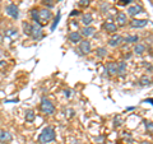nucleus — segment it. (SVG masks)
Returning a JSON list of instances; mask_svg holds the SVG:
<instances>
[{
  "instance_id": "1",
  "label": "nucleus",
  "mask_w": 153,
  "mask_h": 144,
  "mask_svg": "<svg viewBox=\"0 0 153 144\" xmlns=\"http://www.w3.org/2000/svg\"><path fill=\"white\" fill-rule=\"evenodd\" d=\"M56 139V133L55 129L51 126H46L44 130L41 131V134L38 135V143L40 144H49L51 142H54Z\"/></svg>"
},
{
  "instance_id": "2",
  "label": "nucleus",
  "mask_w": 153,
  "mask_h": 144,
  "mask_svg": "<svg viewBox=\"0 0 153 144\" xmlns=\"http://www.w3.org/2000/svg\"><path fill=\"white\" fill-rule=\"evenodd\" d=\"M40 111L44 115L50 116V115H52L55 112V106H54V103H52L49 98L42 97L41 101H40Z\"/></svg>"
},
{
  "instance_id": "3",
  "label": "nucleus",
  "mask_w": 153,
  "mask_h": 144,
  "mask_svg": "<svg viewBox=\"0 0 153 144\" xmlns=\"http://www.w3.org/2000/svg\"><path fill=\"white\" fill-rule=\"evenodd\" d=\"M31 37L33 41H40L44 37V30H42V24H40L38 22H33L32 23V32H31Z\"/></svg>"
},
{
  "instance_id": "4",
  "label": "nucleus",
  "mask_w": 153,
  "mask_h": 144,
  "mask_svg": "<svg viewBox=\"0 0 153 144\" xmlns=\"http://www.w3.org/2000/svg\"><path fill=\"white\" fill-rule=\"evenodd\" d=\"M38 18H40V21H38L40 24H46V23H49L50 19L52 18V13L49 8L40 9V10H38Z\"/></svg>"
},
{
  "instance_id": "5",
  "label": "nucleus",
  "mask_w": 153,
  "mask_h": 144,
  "mask_svg": "<svg viewBox=\"0 0 153 144\" xmlns=\"http://www.w3.org/2000/svg\"><path fill=\"white\" fill-rule=\"evenodd\" d=\"M92 52V45H91V41L88 38H84L79 42V54L84 56V55H88Z\"/></svg>"
},
{
  "instance_id": "6",
  "label": "nucleus",
  "mask_w": 153,
  "mask_h": 144,
  "mask_svg": "<svg viewBox=\"0 0 153 144\" xmlns=\"http://www.w3.org/2000/svg\"><path fill=\"white\" fill-rule=\"evenodd\" d=\"M103 76H107L110 78L111 75H116L117 74V63H115V61H110V63L106 64L105 66V71H103Z\"/></svg>"
},
{
  "instance_id": "7",
  "label": "nucleus",
  "mask_w": 153,
  "mask_h": 144,
  "mask_svg": "<svg viewBox=\"0 0 153 144\" xmlns=\"http://www.w3.org/2000/svg\"><path fill=\"white\" fill-rule=\"evenodd\" d=\"M115 22L117 27H125L128 24V16L124 12H119L115 16Z\"/></svg>"
},
{
  "instance_id": "8",
  "label": "nucleus",
  "mask_w": 153,
  "mask_h": 144,
  "mask_svg": "<svg viewBox=\"0 0 153 144\" xmlns=\"http://www.w3.org/2000/svg\"><path fill=\"white\" fill-rule=\"evenodd\" d=\"M5 12L9 17H12L13 19H18L19 18V8L16 4H9L5 8Z\"/></svg>"
},
{
  "instance_id": "9",
  "label": "nucleus",
  "mask_w": 153,
  "mask_h": 144,
  "mask_svg": "<svg viewBox=\"0 0 153 144\" xmlns=\"http://www.w3.org/2000/svg\"><path fill=\"white\" fill-rule=\"evenodd\" d=\"M102 28H103V31L108 33V35H115V33L117 32V26H116V23H114V22H105L103 24H102Z\"/></svg>"
},
{
  "instance_id": "10",
  "label": "nucleus",
  "mask_w": 153,
  "mask_h": 144,
  "mask_svg": "<svg viewBox=\"0 0 153 144\" xmlns=\"http://www.w3.org/2000/svg\"><path fill=\"white\" fill-rule=\"evenodd\" d=\"M148 24V19H131L129 22V27L130 28H144Z\"/></svg>"
},
{
  "instance_id": "11",
  "label": "nucleus",
  "mask_w": 153,
  "mask_h": 144,
  "mask_svg": "<svg viewBox=\"0 0 153 144\" xmlns=\"http://www.w3.org/2000/svg\"><path fill=\"white\" fill-rule=\"evenodd\" d=\"M107 44H108V46H111V47H117V46H120L121 44H124V37L115 33V35L108 40Z\"/></svg>"
},
{
  "instance_id": "12",
  "label": "nucleus",
  "mask_w": 153,
  "mask_h": 144,
  "mask_svg": "<svg viewBox=\"0 0 153 144\" xmlns=\"http://www.w3.org/2000/svg\"><path fill=\"white\" fill-rule=\"evenodd\" d=\"M128 73V65H126V61L125 60H121L117 63V76H120V78H124V76L126 75Z\"/></svg>"
},
{
  "instance_id": "13",
  "label": "nucleus",
  "mask_w": 153,
  "mask_h": 144,
  "mask_svg": "<svg viewBox=\"0 0 153 144\" xmlns=\"http://www.w3.org/2000/svg\"><path fill=\"white\" fill-rule=\"evenodd\" d=\"M68 40L71 44H79V42L83 40V37L80 35V31H73L68 35Z\"/></svg>"
},
{
  "instance_id": "14",
  "label": "nucleus",
  "mask_w": 153,
  "mask_h": 144,
  "mask_svg": "<svg viewBox=\"0 0 153 144\" xmlns=\"http://www.w3.org/2000/svg\"><path fill=\"white\" fill-rule=\"evenodd\" d=\"M96 31H97V30H96L94 27L87 26V27H83L82 30H80V35H82V37H84V38H89V37L94 36Z\"/></svg>"
},
{
  "instance_id": "15",
  "label": "nucleus",
  "mask_w": 153,
  "mask_h": 144,
  "mask_svg": "<svg viewBox=\"0 0 153 144\" xmlns=\"http://www.w3.org/2000/svg\"><path fill=\"white\" fill-rule=\"evenodd\" d=\"M143 12H144L143 7L142 5H138V4H135V5H130V7L128 8V14L130 17H135L139 13H143Z\"/></svg>"
},
{
  "instance_id": "16",
  "label": "nucleus",
  "mask_w": 153,
  "mask_h": 144,
  "mask_svg": "<svg viewBox=\"0 0 153 144\" xmlns=\"http://www.w3.org/2000/svg\"><path fill=\"white\" fill-rule=\"evenodd\" d=\"M80 22L83 23V26H84V27L91 26V23L93 22L92 14H91V13H84V14H82V17H80Z\"/></svg>"
},
{
  "instance_id": "17",
  "label": "nucleus",
  "mask_w": 153,
  "mask_h": 144,
  "mask_svg": "<svg viewBox=\"0 0 153 144\" xmlns=\"http://www.w3.org/2000/svg\"><path fill=\"white\" fill-rule=\"evenodd\" d=\"M25 119H26L27 122H33V121H35V119H36V112H35V110H32V108L26 110V112H25Z\"/></svg>"
},
{
  "instance_id": "18",
  "label": "nucleus",
  "mask_w": 153,
  "mask_h": 144,
  "mask_svg": "<svg viewBox=\"0 0 153 144\" xmlns=\"http://www.w3.org/2000/svg\"><path fill=\"white\" fill-rule=\"evenodd\" d=\"M13 140V135L9 131H1L0 133V143H9Z\"/></svg>"
},
{
  "instance_id": "19",
  "label": "nucleus",
  "mask_w": 153,
  "mask_h": 144,
  "mask_svg": "<svg viewBox=\"0 0 153 144\" xmlns=\"http://www.w3.org/2000/svg\"><path fill=\"white\" fill-rule=\"evenodd\" d=\"M146 45L144 44H135L134 45V49H133V52L135 55H143L146 52Z\"/></svg>"
},
{
  "instance_id": "20",
  "label": "nucleus",
  "mask_w": 153,
  "mask_h": 144,
  "mask_svg": "<svg viewBox=\"0 0 153 144\" xmlns=\"http://www.w3.org/2000/svg\"><path fill=\"white\" fill-rule=\"evenodd\" d=\"M138 41H139V36L137 35H130V36L124 37V44H138Z\"/></svg>"
},
{
  "instance_id": "21",
  "label": "nucleus",
  "mask_w": 153,
  "mask_h": 144,
  "mask_svg": "<svg viewBox=\"0 0 153 144\" xmlns=\"http://www.w3.org/2000/svg\"><path fill=\"white\" fill-rule=\"evenodd\" d=\"M151 84H152V79L148 75L140 76V79H139V85L140 87H148V85H151Z\"/></svg>"
},
{
  "instance_id": "22",
  "label": "nucleus",
  "mask_w": 153,
  "mask_h": 144,
  "mask_svg": "<svg viewBox=\"0 0 153 144\" xmlns=\"http://www.w3.org/2000/svg\"><path fill=\"white\" fill-rule=\"evenodd\" d=\"M108 54V51L106 47H98L97 50H96V56L100 57V59H103V57H106Z\"/></svg>"
},
{
  "instance_id": "23",
  "label": "nucleus",
  "mask_w": 153,
  "mask_h": 144,
  "mask_svg": "<svg viewBox=\"0 0 153 144\" xmlns=\"http://www.w3.org/2000/svg\"><path fill=\"white\" fill-rule=\"evenodd\" d=\"M22 28H23V33H25L26 36H31V32H32V23L23 22Z\"/></svg>"
},
{
  "instance_id": "24",
  "label": "nucleus",
  "mask_w": 153,
  "mask_h": 144,
  "mask_svg": "<svg viewBox=\"0 0 153 144\" xmlns=\"http://www.w3.org/2000/svg\"><path fill=\"white\" fill-rule=\"evenodd\" d=\"M17 36H18L17 28H9L8 31H5V37L8 38H17Z\"/></svg>"
},
{
  "instance_id": "25",
  "label": "nucleus",
  "mask_w": 153,
  "mask_h": 144,
  "mask_svg": "<svg viewBox=\"0 0 153 144\" xmlns=\"http://www.w3.org/2000/svg\"><path fill=\"white\" fill-rule=\"evenodd\" d=\"M112 124H114V128H115V129H116V128H120V126L123 125V117L120 116V115H116V116L114 117Z\"/></svg>"
},
{
  "instance_id": "26",
  "label": "nucleus",
  "mask_w": 153,
  "mask_h": 144,
  "mask_svg": "<svg viewBox=\"0 0 153 144\" xmlns=\"http://www.w3.org/2000/svg\"><path fill=\"white\" fill-rule=\"evenodd\" d=\"M60 18H61V13L57 12V16L55 17L54 22H52V24H51V31H55V28L57 27V24H59V22H60Z\"/></svg>"
},
{
  "instance_id": "27",
  "label": "nucleus",
  "mask_w": 153,
  "mask_h": 144,
  "mask_svg": "<svg viewBox=\"0 0 153 144\" xmlns=\"http://www.w3.org/2000/svg\"><path fill=\"white\" fill-rule=\"evenodd\" d=\"M31 18H32L33 22H38V21H40V18H38V9H36V8L32 9V10H31Z\"/></svg>"
},
{
  "instance_id": "28",
  "label": "nucleus",
  "mask_w": 153,
  "mask_h": 144,
  "mask_svg": "<svg viewBox=\"0 0 153 144\" xmlns=\"http://www.w3.org/2000/svg\"><path fill=\"white\" fill-rule=\"evenodd\" d=\"M144 125H146V129H147L148 134L153 135V122L152 121H144Z\"/></svg>"
},
{
  "instance_id": "29",
  "label": "nucleus",
  "mask_w": 153,
  "mask_h": 144,
  "mask_svg": "<svg viewBox=\"0 0 153 144\" xmlns=\"http://www.w3.org/2000/svg\"><path fill=\"white\" fill-rule=\"evenodd\" d=\"M100 10H101L102 13H107V12L110 10V4L106 3V1H103V3L101 4V7H100Z\"/></svg>"
},
{
  "instance_id": "30",
  "label": "nucleus",
  "mask_w": 153,
  "mask_h": 144,
  "mask_svg": "<svg viewBox=\"0 0 153 144\" xmlns=\"http://www.w3.org/2000/svg\"><path fill=\"white\" fill-rule=\"evenodd\" d=\"M89 1H91V0H79V1H78V5L85 8V7L89 5Z\"/></svg>"
},
{
  "instance_id": "31",
  "label": "nucleus",
  "mask_w": 153,
  "mask_h": 144,
  "mask_svg": "<svg viewBox=\"0 0 153 144\" xmlns=\"http://www.w3.org/2000/svg\"><path fill=\"white\" fill-rule=\"evenodd\" d=\"M123 137H124V139H125V140H128L129 143L133 142V137H131L129 133H123Z\"/></svg>"
},
{
  "instance_id": "32",
  "label": "nucleus",
  "mask_w": 153,
  "mask_h": 144,
  "mask_svg": "<svg viewBox=\"0 0 153 144\" xmlns=\"http://www.w3.org/2000/svg\"><path fill=\"white\" fill-rule=\"evenodd\" d=\"M133 0H119L117 4L119 5H128V4H130Z\"/></svg>"
},
{
  "instance_id": "33",
  "label": "nucleus",
  "mask_w": 153,
  "mask_h": 144,
  "mask_svg": "<svg viewBox=\"0 0 153 144\" xmlns=\"http://www.w3.org/2000/svg\"><path fill=\"white\" fill-rule=\"evenodd\" d=\"M42 4H44V5H46V4H47V7H49V8H51L52 5H54V3H51V0H44Z\"/></svg>"
},
{
  "instance_id": "34",
  "label": "nucleus",
  "mask_w": 153,
  "mask_h": 144,
  "mask_svg": "<svg viewBox=\"0 0 153 144\" xmlns=\"http://www.w3.org/2000/svg\"><path fill=\"white\" fill-rule=\"evenodd\" d=\"M146 70L148 73H153V64H148V66H146Z\"/></svg>"
},
{
  "instance_id": "35",
  "label": "nucleus",
  "mask_w": 153,
  "mask_h": 144,
  "mask_svg": "<svg viewBox=\"0 0 153 144\" xmlns=\"http://www.w3.org/2000/svg\"><path fill=\"white\" fill-rule=\"evenodd\" d=\"M64 96L69 98L70 96H71V91H70V89H64Z\"/></svg>"
},
{
  "instance_id": "36",
  "label": "nucleus",
  "mask_w": 153,
  "mask_h": 144,
  "mask_svg": "<svg viewBox=\"0 0 153 144\" xmlns=\"http://www.w3.org/2000/svg\"><path fill=\"white\" fill-rule=\"evenodd\" d=\"M131 56H133L131 52H128V54L124 55V59H125V60H129V59H131Z\"/></svg>"
},
{
  "instance_id": "37",
  "label": "nucleus",
  "mask_w": 153,
  "mask_h": 144,
  "mask_svg": "<svg viewBox=\"0 0 153 144\" xmlns=\"http://www.w3.org/2000/svg\"><path fill=\"white\" fill-rule=\"evenodd\" d=\"M78 14H79V10H75V9H74V10H71V13H70V17L78 16Z\"/></svg>"
},
{
  "instance_id": "38",
  "label": "nucleus",
  "mask_w": 153,
  "mask_h": 144,
  "mask_svg": "<svg viewBox=\"0 0 153 144\" xmlns=\"http://www.w3.org/2000/svg\"><path fill=\"white\" fill-rule=\"evenodd\" d=\"M143 102H148V103H151V105H153V98H148V99H144Z\"/></svg>"
},
{
  "instance_id": "39",
  "label": "nucleus",
  "mask_w": 153,
  "mask_h": 144,
  "mask_svg": "<svg viewBox=\"0 0 153 144\" xmlns=\"http://www.w3.org/2000/svg\"><path fill=\"white\" fill-rule=\"evenodd\" d=\"M133 110H135L134 106H130V107H126V111H133Z\"/></svg>"
},
{
  "instance_id": "40",
  "label": "nucleus",
  "mask_w": 153,
  "mask_h": 144,
  "mask_svg": "<svg viewBox=\"0 0 153 144\" xmlns=\"http://www.w3.org/2000/svg\"><path fill=\"white\" fill-rule=\"evenodd\" d=\"M5 65V61H0V68H1V66H4Z\"/></svg>"
},
{
  "instance_id": "41",
  "label": "nucleus",
  "mask_w": 153,
  "mask_h": 144,
  "mask_svg": "<svg viewBox=\"0 0 153 144\" xmlns=\"http://www.w3.org/2000/svg\"><path fill=\"white\" fill-rule=\"evenodd\" d=\"M142 144H152V143H149V142H143Z\"/></svg>"
},
{
  "instance_id": "42",
  "label": "nucleus",
  "mask_w": 153,
  "mask_h": 144,
  "mask_svg": "<svg viewBox=\"0 0 153 144\" xmlns=\"http://www.w3.org/2000/svg\"><path fill=\"white\" fill-rule=\"evenodd\" d=\"M115 1H119V0H115Z\"/></svg>"
},
{
  "instance_id": "43",
  "label": "nucleus",
  "mask_w": 153,
  "mask_h": 144,
  "mask_svg": "<svg viewBox=\"0 0 153 144\" xmlns=\"http://www.w3.org/2000/svg\"><path fill=\"white\" fill-rule=\"evenodd\" d=\"M0 55H1V51H0Z\"/></svg>"
},
{
  "instance_id": "44",
  "label": "nucleus",
  "mask_w": 153,
  "mask_h": 144,
  "mask_svg": "<svg viewBox=\"0 0 153 144\" xmlns=\"http://www.w3.org/2000/svg\"><path fill=\"white\" fill-rule=\"evenodd\" d=\"M0 38H1V35H0Z\"/></svg>"
}]
</instances>
